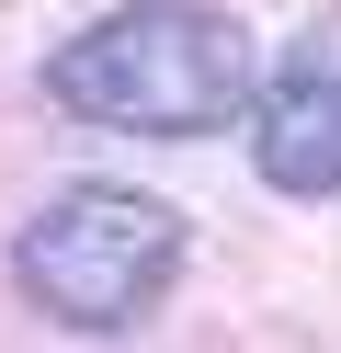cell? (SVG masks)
I'll list each match as a JSON object with an SVG mask.
<instances>
[{"mask_svg": "<svg viewBox=\"0 0 341 353\" xmlns=\"http://www.w3.org/2000/svg\"><path fill=\"white\" fill-rule=\"evenodd\" d=\"M250 34L216 0H125L45 57V103L103 137H227L250 103Z\"/></svg>", "mask_w": 341, "mask_h": 353, "instance_id": "obj_1", "label": "cell"}, {"mask_svg": "<svg viewBox=\"0 0 341 353\" xmlns=\"http://www.w3.org/2000/svg\"><path fill=\"white\" fill-rule=\"evenodd\" d=\"M250 160L273 194H341V34H296L273 69H250Z\"/></svg>", "mask_w": 341, "mask_h": 353, "instance_id": "obj_3", "label": "cell"}, {"mask_svg": "<svg viewBox=\"0 0 341 353\" xmlns=\"http://www.w3.org/2000/svg\"><path fill=\"white\" fill-rule=\"evenodd\" d=\"M12 285L57 330H91V342L148 330L159 296L182 285V216L159 205V194H136V183H68V194H45V205L23 216Z\"/></svg>", "mask_w": 341, "mask_h": 353, "instance_id": "obj_2", "label": "cell"}]
</instances>
